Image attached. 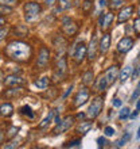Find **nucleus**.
I'll use <instances>...</instances> for the list:
<instances>
[{"label":"nucleus","instance_id":"obj_38","mask_svg":"<svg viewBox=\"0 0 140 149\" xmlns=\"http://www.w3.org/2000/svg\"><path fill=\"white\" fill-rule=\"evenodd\" d=\"M7 34H8V29L5 27V29H0V41H3L5 37H7Z\"/></svg>","mask_w":140,"mask_h":149},{"label":"nucleus","instance_id":"obj_44","mask_svg":"<svg viewBox=\"0 0 140 149\" xmlns=\"http://www.w3.org/2000/svg\"><path fill=\"white\" fill-rule=\"evenodd\" d=\"M45 1H46L47 6H54V4L57 3V0H45Z\"/></svg>","mask_w":140,"mask_h":149},{"label":"nucleus","instance_id":"obj_31","mask_svg":"<svg viewBox=\"0 0 140 149\" xmlns=\"http://www.w3.org/2000/svg\"><path fill=\"white\" fill-rule=\"evenodd\" d=\"M128 117H129V109H128V107L121 109L120 113H119V118H120V119H127Z\"/></svg>","mask_w":140,"mask_h":149},{"label":"nucleus","instance_id":"obj_23","mask_svg":"<svg viewBox=\"0 0 140 149\" xmlns=\"http://www.w3.org/2000/svg\"><path fill=\"white\" fill-rule=\"evenodd\" d=\"M92 81H93V72L86 71L85 73H84V76H82V83H84L85 86H89V84H92Z\"/></svg>","mask_w":140,"mask_h":149},{"label":"nucleus","instance_id":"obj_51","mask_svg":"<svg viewBox=\"0 0 140 149\" xmlns=\"http://www.w3.org/2000/svg\"><path fill=\"white\" fill-rule=\"evenodd\" d=\"M137 138H140V127H139V130H137Z\"/></svg>","mask_w":140,"mask_h":149},{"label":"nucleus","instance_id":"obj_7","mask_svg":"<svg viewBox=\"0 0 140 149\" xmlns=\"http://www.w3.org/2000/svg\"><path fill=\"white\" fill-rule=\"evenodd\" d=\"M62 31L66 34V36H74L77 33V26L71 19L69 18H63L62 20Z\"/></svg>","mask_w":140,"mask_h":149},{"label":"nucleus","instance_id":"obj_49","mask_svg":"<svg viewBox=\"0 0 140 149\" xmlns=\"http://www.w3.org/2000/svg\"><path fill=\"white\" fill-rule=\"evenodd\" d=\"M3 140H4V134H3V132H0V144L3 142Z\"/></svg>","mask_w":140,"mask_h":149},{"label":"nucleus","instance_id":"obj_35","mask_svg":"<svg viewBox=\"0 0 140 149\" xmlns=\"http://www.w3.org/2000/svg\"><path fill=\"white\" fill-rule=\"evenodd\" d=\"M104 134L106 136V137H110V136L115 134V129H113L112 126H106V127L104 129Z\"/></svg>","mask_w":140,"mask_h":149},{"label":"nucleus","instance_id":"obj_19","mask_svg":"<svg viewBox=\"0 0 140 149\" xmlns=\"http://www.w3.org/2000/svg\"><path fill=\"white\" fill-rule=\"evenodd\" d=\"M14 33H15V36L18 37H27L28 34V29L24 26V24H19V26H16L14 29Z\"/></svg>","mask_w":140,"mask_h":149},{"label":"nucleus","instance_id":"obj_16","mask_svg":"<svg viewBox=\"0 0 140 149\" xmlns=\"http://www.w3.org/2000/svg\"><path fill=\"white\" fill-rule=\"evenodd\" d=\"M112 22H113V14H110V12H106L105 15H102L100 18V26H101V29H108Z\"/></svg>","mask_w":140,"mask_h":149},{"label":"nucleus","instance_id":"obj_29","mask_svg":"<svg viewBox=\"0 0 140 149\" xmlns=\"http://www.w3.org/2000/svg\"><path fill=\"white\" fill-rule=\"evenodd\" d=\"M123 4H124V0H110V1H109V7L112 8V10H117V8H120Z\"/></svg>","mask_w":140,"mask_h":149},{"label":"nucleus","instance_id":"obj_12","mask_svg":"<svg viewBox=\"0 0 140 149\" xmlns=\"http://www.w3.org/2000/svg\"><path fill=\"white\" fill-rule=\"evenodd\" d=\"M119 68L116 67V65H113V67L108 68V71L105 72V77H106V81H108V84H112V83H115V80H116L117 77H119Z\"/></svg>","mask_w":140,"mask_h":149},{"label":"nucleus","instance_id":"obj_25","mask_svg":"<svg viewBox=\"0 0 140 149\" xmlns=\"http://www.w3.org/2000/svg\"><path fill=\"white\" fill-rule=\"evenodd\" d=\"M54 114H55L54 111H50V113H49V115H47V117L45 118L42 122H40V125H39V129H43V127H46V126L51 122V119H53V117H54Z\"/></svg>","mask_w":140,"mask_h":149},{"label":"nucleus","instance_id":"obj_46","mask_svg":"<svg viewBox=\"0 0 140 149\" xmlns=\"http://www.w3.org/2000/svg\"><path fill=\"white\" fill-rule=\"evenodd\" d=\"M3 24H5V18H3V16H0V27H1Z\"/></svg>","mask_w":140,"mask_h":149},{"label":"nucleus","instance_id":"obj_1","mask_svg":"<svg viewBox=\"0 0 140 149\" xmlns=\"http://www.w3.org/2000/svg\"><path fill=\"white\" fill-rule=\"evenodd\" d=\"M5 54L14 61L24 63L31 56V46L22 41H12L5 47Z\"/></svg>","mask_w":140,"mask_h":149},{"label":"nucleus","instance_id":"obj_33","mask_svg":"<svg viewBox=\"0 0 140 149\" xmlns=\"http://www.w3.org/2000/svg\"><path fill=\"white\" fill-rule=\"evenodd\" d=\"M11 12H12V7L0 4V14H11Z\"/></svg>","mask_w":140,"mask_h":149},{"label":"nucleus","instance_id":"obj_47","mask_svg":"<svg viewBox=\"0 0 140 149\" xmlns=\"http://www.w3.org/2000/svg\"><path fill=\"white\" fill-rule=\"evenodd\" d=\"M86 117V115H85V114H84V113H80V114H78V115H77V118H78V119H84V118H85Z\"/></svg>","mask_w":140,"mask_h":149},{"label":"nucleus","instance_id":"obj_22","mask_svg":"<svg viewBox=\"0 0 140 149\" xmlns=\"http://www.w3.org/2000/svg\"><path fill=\"white\" fill-rule=\"evenodd\" d=\"M49 86V77H40L35 81V87H38L39 90H45Z\"/></svg>","mask_w":140,"mask_h":149},{"label":"nucleus","instance_id":"obj_2","mask_svg":"<svg viewBox=\"0 0 140 149\" xmlns=\"http://www.w3.org/2000/svg\"><path fill=\"white\" fill-rule=\"evenodd\" d=\"M42 8L38 3H26L24 6V18L27 22H35L39 18Z\"/></svg>","mask_w":140,"mask_h":149},{"label":"nucleus","instance_id":"obj_41","mask_svg":"<svg viewBox=\"0 0 140 149\" xmlns=\"http://www.w3.org/2000/svg\"><path fill=\"white\" fill-rule=\"evenodd\" d=\"M140 96V87H137V90L133 92V95H132V102H135L137 98Z\"/></svg>","mask_w":140,"mask_h":149},{"label":"nucleus","instance_id":"obj_21","mask_svg":"<svg viewBox=\"0 0 140 149\" xmlns=\"http://www.w3.org/2000/svg\"><path fill=\"white\" fill-rule=\"evenodd\" d=\"M90 129H92V122H81V125L77 129V132L81 134H86Z\"/></svg>","mask_w":140,"mask_h":149},{"label":"nucleus","instance_id":"obj_14","mask_svg":"<svg viewBox=\"0 0 140 149\" xmlns=\"http://www.w3.org/2000/svg\"><path fill=\"white\" fill-rule=\"evenodd\" d=\"M109 46H110V36H109V34H104L101 41H100L98 49H100V52H101L102 54H105V53L109 50Z\"/></svg>","mask_w":140,"mask_h":149},{"label":"nucleus","instance_id":"obj_52","mask_svg":"<svg viewBox=\"0 0 140 149\" xmlns=\"http://www.w3.org/2000/svg\"><path fill=\"white\" fill-rule=\"evenodd\" d=\"M1 77H3V73H1V72H0V80H1Z\"/></svg>","mask_w":140,"mask_h":149},{"label":"nucleus","instance_id":"obj_6","mask_svg":"<svg viewBox=\"0 0 140 149\" xmlns=\"http://www.w3.org/2000/svg\"><path fill=\"white\" fill-rule=\"evenodd\" d=\"M50 61V52L47 47H40V50H39V56H38V60H36V65L39 68H45L49 64Z\"/></svg>","mask_w":140,"mask_h":149},{"label":"nucleus","instance_id":"obj_18","mask_svg":"<svg viewBox=\"0 0 140 149\" xmlns=\"http://www.w3.org/2000/svg\"><path fill=\"white\" fill-rule=\"evenodd\" d=\"M131 72H132V67L131 65H127L125 68H123L120 71V73H119V79H120L121 83L127 81L129 79V76H131Z\"/></svg>","mask_w":140,"mask_h":149},{"label":"nucleus","instance_id":"obj_20","mask_svg":"<svg viewBox=\"0 0 140 149\" xmlns=\"http://www.w3.org/2000/svg\"><path fill=\"white\" fill-rule=\"evenodd\" d=\"M23 92H24L23 88L15 87V88H12V90H8L7 92H5V96H8V98H15V96H20Z\"/></svg>","mask_w":140,"mask_h":149},{"label":"nucleus","instance_id":"obj_32","mask_svg":"<svg viewBox=\"0 0 140 149\" xmlns=\"http://www.w3.org/2000/svg\"><path fill=\"white\" fill-rule=\"evenodd\" d=\"M90 10H92V0H85L84 4H82V11L85 14H88Z\"/></svg>","mask_w":140,"mask_h":149},{"label":"nucleus","instance_id":"obj_43","mask_svg":"<svg viewBox=\"0 0 140 149\" xmlns=\"http://www.w3.org/2000/svg\"><path fill=\"white\" fill-rule=\"evenodd\" d=\"M16 133H18V129H16V127H11V129H10V132H8V136H10V137H12V136H15Z\"/></svg>","mask_w":140,"mask_h":149},{"label":"nucleus","instance_id":"obj_13","mask_svg":"<svg viewBox=\"0 0 140 149\" xmlns=\"http://www.w3.org/2000/svg\"><path fill=\"white\" fill-rule=\"evenodd\" d=\"M23 83L24 80L20 76H18V74H10V76H7L4 79V84L5 86H20Z\"/></svg>","mask_w":140,"mask_h":149},{"label":"nucleus","instance_id":"obj_15","mask_svg":"<svg viewBox=\"0 0 140 149\" xmlns=\"http://www.w3.org/2000/svg\"><path fill=\"white\" fill-rule=\"evenodd\" d=\"M66 58L65 57H61L58 61V65H57V71H55V77H62L65 72H66Z\"/></svg>","mask_w":140,"mask_h":149},{"label":"nucleus","instance_id":"obj_17","mask_svg":"<svg viewBox=\"0 0 140 149\" xmlns=\"http://www.w3.org/2000/svg\"><path fill=\"white\" fill-rule=\"evenodd\" d=\"M0 114L5 118L11 117L12 114H14V106H12L11 103H3L0 106Z\"/></svg>","mask_w":140,"mask_h":149},{"label":"nucleus","instance_id":"obj_48","mask_svg":"<svg viewBox=\"0 0 140 149\" xmlns=\"http://www.w3.org/2000/svg\"><path fill=\"white\" fill-rule=\"evenodd\" d=\"M105 6H106V1H105V0H100V7L104 8Z\"/></svg>","mask_w":140,"mask_h":149},{"label":"nucleus","instance_id":"obj_34","mask_svg":"<svg viewBox=\"0 0 140 149\" xmlns=\"http://www.w3.org/2000/svg\"><path fill=\"white\" fill-rule=\"evenodd\" d=\"M71 4H70V0H61V7L58 8V11H62V10H66L69 8Z\"/></svg>","mask_w":140,"mask_h":149},{"label":"nucleus","instance_id":"obj_28","mask_svg":"<svg viewBox=\"0 0 140 149\" xmlns=\"http://www.w3.org/2000/svg\"><path fill=\"white\" fill-rule=\"evenodd\" d=\"M20 114H23V115H27L28 118H34V113H32L31 107L30 106H23L20 109Z\"/></svg>","mask_w":140,"mask_h":149},{"label":"nucleus","instance_id":"obj_53","mask_svg":"<svg viewBox=\"0 0 140 149\" xmlns=\"http://www.w3.org/2000/svg\"><path fill=\"white\" fill-rule=\"evenodd\" d=\"M139 87H140V80H139Z\"/></svg>","mask_w":140,"mask_h":149},{"label":"nucleus","instance_id":"obj_45","mask_svg":"<svg viewBox=\"0 0 140 149\" xmlns=\"http://www.w3.org/2000/svg\"><path fill=\"white\" fill-rule=\"evenodd\" d=\"M137 115H139V111H137V110H135V111H133L132 114H131V115H129V117L132 118V119H135V118H136Z\"/></svg>","mask_w":140,"mask_h":149},{"label":"nucleus","instance_id":"obj_37","mask_svg":"<svg viewBox=\"0 0 140 149\" xmlns=\"http://www.w3.org/2000/svg\"><path fill=\"white\" fill-rule=\"evenodd\" d=\"M16 1L18 0H0V4H3V6H14V4H16Z\"/></svg>","mask_w":140,"mask_h":149},{"label":"nucleus","instance_id":"obj_50","mask_svg":"<svg viewBox=\"0 0 140 149\" xmlns=\"http://www.w3.org/2000/svg\"><path fill=\"white\" fill-rule=\"evenodd\" d=\"M136 110H137V111H140V100H139V102H137V106H136Z\"/></svg>","mask_w":140,"mask_h":149},{"label":"nucleus","instance_id":"obj_4","mask_svg":"<svg viewBox=\"0 0 140 149\" xmlns=\"http://www.w3.org/2000/svg\"><path fill=\"white\" fill-rule=\"evenodd\" d=\"M89 96H90V91L88 87L80 88V91L77 92L75 98H74V106L80 107V106H82V104H85V103L89 100Z\"/></svg>","mask_w":140,"mask_h":149},{"label":"nucleus","instance_id":"obj_24","mask_svg":"<svg viewBox=\"0 0 140 149\" xmlns=\"http://www.w3.org/2000/svg\"><path fill=\"white\" fill-rule=\"evenodd\" d=\"M106 86H108V81H106V77L104 76H100V79H98L97 84H96V88H97L98 91H104L105 88H106Z\"/></svg>","mask_w":140,"mask_h":149},{"label":"nucleus","instance_id":"obj_42","mask_svg":"<svg viewBox=\"0 0 140 149\" xmlns=\"http://www.w3.org/2000/svg\"><path fill=\"white\" fill-rule=\"evenodd\" d=\"M97 142H98V146H100V148H102V146H105V144H106V140H105L104 137H98Z\"/></svg>","mask_w":140,"mask_h":149},{"label":"nucleus","instance_id":"obj_5","mask_svg":"<svg viewBox=\"0 0 140 149\" xmlns=\"http://www.w3.org/2000/svg\"><path fill=\"white\" fill-rule=\"evenodd\" d=\"M73 123H74V117L69 115V117H66L63 121H61L59 123H57V127L53 130V133H54V134H62V133H65V132H67V130L73 126Z\"/></svg>","mask_w":140,"mask_h":149},{"label":"nucleus","instance_id":"obj_3","mask_svg":"<svg viewBox=\"0 0 140 149\" xmlns=\"http://www.w3.org/2000/svg\"><path fill=\"white\" fill-rule=\"evenodd\" d=\"M102 106H104V100H102V98H100V96L94 98L93 100H92V104L89 106V110H88V114H86V115H88L90 119L97 118L98 115H100V113H101V110H102Z\"/></svg>","mask_w":140,"mask_h":149},{"label":"nucleus","instance_id":"obj_9","mask_svg":"<svg viewBox=\"0 0 140 149\" xmlns=\"http://www.w3.org/2000/svg\"><path fill=\"white\" fill-rule=\"evenodd\" d=\"M133 46V39L131 37H124L120 39V42L117 43V50L120 53H127L132 49Z\"/></svg>","mask_w":140,"mask_h":149},{"label":"nucleus","instance_id":"obj_26","mask_svg":"<svg viewBox=\"0 0 140 149\" xmlns=\"http://www.w3.org/2000/svg\"><path fill=\"white\" fill-rule=\"evenodd\" d=\"M54 46L55 49H63V47L66 46V42H65V39L62 38V37H55L54 39Z\"/></svg>","mask_w":140,"mask_h":149},{"label":"nucleus","instance_id":"obj_10","mask_svg":"<svg viewBox=\"0 0 140 149\" xmlns=\"http://www.w3.org/2000/svg\"><path fill=\"white\" fill-rule=\"evenodd\" d=\"M97 37L93 36L92 37V39H90V42H89V46H88V58L92 61V60L96 58V56H97Z\"/></svg>","mask_w":140,"mask_h":149},{"label":"nucleus","instance_id":"obj_27","mask_svg":"<svg viewBox=\"0 0 140 149\" xmlns=\"http://www.w3.org/2000/svg\"><path fill=\"white\" fill-rule=\"evenodd\" d=\"M129 138H131V134L127 133L125 136H123V137H121L120 140H119V141H116V146H117V148H121V146H124L125 144L128 142Z\"/></svg>","mask_w":140,"mask_h":149},{"label":"nucleus","instance_id":"obj_36","mask_svg":"<svg viewBox=\"0 0 140 149\" xmlns=\"http://www.w3.org/2000/svg\"><path fill=\"white\" fill-rule=\"evenodd\" d=\"M133 30L136 34H140V18L135 19V23H133Z\"/></svg>","mask_w":140,"mask_h":149},{"label":"nucleus","instance_id":"obj_40","mask_svg":"<svg viewBox=\"0 0 140 149\" xmlns=\"http://www.w3.org/2000/svg\"><path fill=\"white\" fill-rule=\"evenodd\" d=\"M112 104H113V107H121V104H123V102H121L120 99H113L112 100Z\"/></svg>","mask_w":140,"mask_h":149},{"label":"nucleus","instance_id":"obj_30","mask_svg":"<svg viewBox=\"0 0 140 149\" xmlns=\"http://www.w3.org/2000/svg\"><path fill=\"white\" fill-rule=\"evenodd\" d=\"M74 146H81V140H73L63 144V148H74Z\"/></svg>","mask_w":140,"mask_h":149},{"label":"nucleus","instance_id":"obj_39","mask_svg":"<svg viewBox=\"0 0 140 149\" xmlns=\"http://www.w3.org/2000/svg\"><path fill=\"white\" fill-rule=\"evenodd\" d=\"M16 146H19L18 141H12V142H10V144H5V145H4V148L10 149V148H16Z\"/></svg>","mask_w":140,"mask_h":149},{"label":"nucleus","instance_id":"obj_8","mask_svg":"<svg viewBox=\"0 0 140 149\" xmlns=\"http://www.w3.org/2000/svg\"><path fill=\"white\" fill-rule=\"evenodd\" d=\"M86 52H88V47L85 46V43L84 42H80L75 46V50H74V60H75V63L77 64H81L84 61L86 56Z\"/></svg>","mask_w":140,"mask_h":149},{"label":"nucleus","instance_id":"obj_11","mask_svg":"<svg viewBox=\"0 0 140 149\" xmlns=\"http://www.w3.org/2000/svg\"><path fill=\"white\" fill-rule=\"evenodd\" d=\"M133 12V7L132 6H128V7H124V10H121L119 16H117V23H123V22H127V20L132 16Z\"/></svg>","mask_w":140,"mask_h":149}]
</instances>
